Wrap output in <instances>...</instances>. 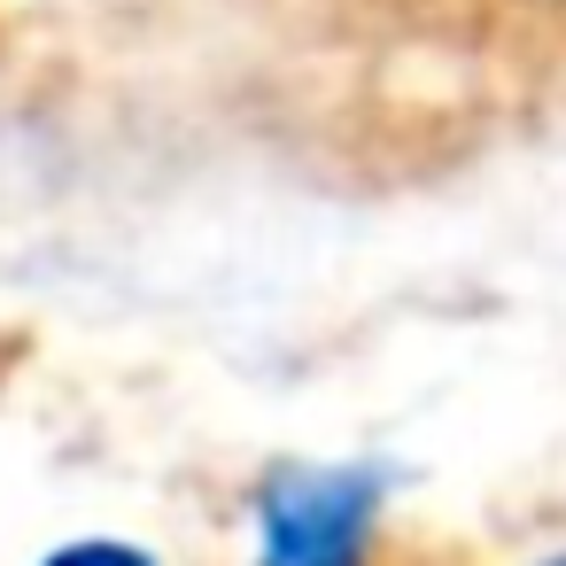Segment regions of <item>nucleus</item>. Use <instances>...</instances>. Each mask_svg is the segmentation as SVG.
<instances>
[{"mask_svg": "<svg viewBox=\"0 0 566 566\" xmlns=\"http://www.w3.org/2000/svg\"><path fill=\"white\" fill-rule=\"evenodd\" d=\"M380 496V465H280L256 489V566H365Z\"/></svg>", "mask_w": 566, "mask_h": 566, "instance_id": "obj_1", "label": "nucleus"}, {"mask_svg": "<svg viewBox=\"0 0 566 566\" xmlns=\"http://www.w3.org/2000/svg\"><path fill=\"white\" fill-rule=\"evenodd\" d=\"M543 566H566V558H543Z\"/></svg>", "mask_w": 566, "mask_h": 566, "instance_id": "obj_3", "label": "nucleus"}, {"mask_svg": "<svg viewBox=\"0 0 566 566\" xmlns=\"http://www.w3.org/2000/svg\"><path fill=\"white\" fill-rule=\"evenodd\" d=\"M40 566H156L140 543H117V535H78V543H63V551H48Z\"/></svg>", "mask_w": 566, "mask_h": 566, "instance_id": "obj_2", "label": "nucleus"}]
</instances>
